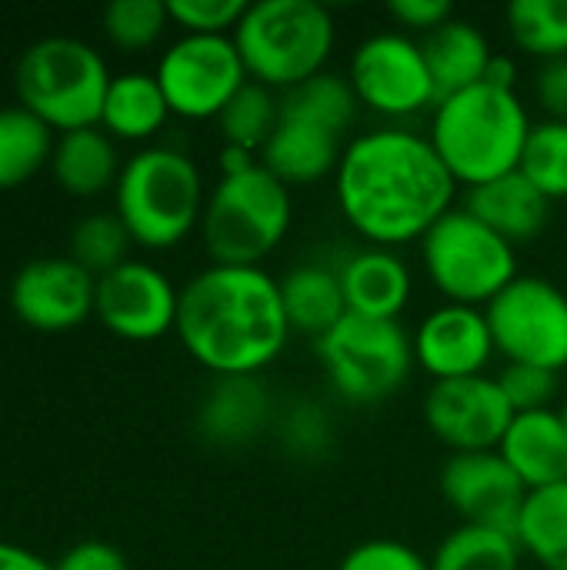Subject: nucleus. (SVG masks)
Returning a JSON list of instances; mask_svg holds the SVG:
<instances>
[{"label":"nucleus","mask_w":567,"mask_h":570,"mask_svg":"<svg viewBox=\"0 0 567 570\" xmlns=\"http://www.w3.org/2000/svg\"><path fill=\"white\" fill-rule=\"evenodd\" d=\"M421 47H424L428 67H431V77L438 87V100L485 83L488 63L495 57L485 30L461 17H451L448 23L431 30L421 40Z\"/></svg>","instance_id":"24"},{"label":"nucleus","mask_w":567,"mask_h":570,"mask_svg":"<svg viewBox=\"0 0 567 570\" xmlns=\"http://www.w3.org/2000/svg\"><path fill=\"white\" fill-rule=\"evenodd\" d=\"M281 301L291 331H301L314 341H321L348 317V301L338 267H324V264L294 267L291 274L281 277Z\"/></svg>","instance_id":"25"},{"label":"nucleus","mask_w":567,"mask_h":570,"mask_svg":"<svg viewBox=\"0 0 567 570\" xmlns=\"http://www.w3.org/2000/svg\"><path fill=\"white\" fill-rule=\"evenodd\" d=\"M284 441L301 458H317L331 448V424L317 404H301L284 421Z\"/></svg>","instance_id":"39"},{"label":"nucleus","mask_w":567,"mask_h":570,"mask_svg":"<svg viewBox=\"0 0 567 570\" xmlns=\"http://www.w3.org/2000/svg\"><path fill=\"white\" fill-rule=\"evenodd\" d=\"M130 244H134V237L127 234V227L117 214H87L70 230V254L67 257L74 264H80L87 274L104 277V274H110L130 261L127 257Z\"/></svg>","instance_id":"33"},{"label":"nucleus","mask_w":567,"mask_h":570,"mask_svg":"<svg viewBox=\"0 0 567 570\" xmlns=\"http://www.w3.org/2000/svg\"><path fill=\"white\" fill-rule=\"evenodd\" d=\"M348 140L321 124L281 114L277 130L261 150V167H267L287 187H311L338 174Z\"/></svg>","instance_id":"18"},{"label":"nucleus","mask_w":567,"mask_h":570,"mask_svg":"<svg viewBox=\"0 0 567 570\" xmlns=\"http://www.w3.org/2000/svg\"><path fill=\"white\" fill-rule=\"evenodd\" d=\"M0 570H53V564H47L40 554L27 551L20 544L0 541Z\"/></svg>","instance_id":"43"},{"label":"nucleus","mask_w":567,"mask_h":570,"mask_svg":"<svg viewBox=\"0 0 567 570\" xmlns=\"http://www.w3.org/2000/svg\"><path fill=\"white\" fill-rule=\"evenodd\" d=\"M231 37L254 83L291 90L324 70L338 27L317 0H257Z\"/></svg>","instance_id":"5"},{"label":"nucleus","mask_w":567,"mask_h":570,"mask_svg":"<svg viewBox=\"0 0 567 570\" xmlns=\"http://www.w3.org/2000/svg\"><path fill=\"white\" fill-rule=\"evenodd\" d=\"M341 217L371 247L394 250L421 237L454 210L458 180L428 134L381 127L348 140L334 174Z\"/></svg>","instance_id":"1"},{"label":"nucleus","mask_w":567,"mask_h":570,"mask_svg":"<svg viewBox=\"0 0 567 570\" xmlns=\"http://www.w3.org/2000/svg\"><path fill=\"white\" fill-rule=\"evenodd\" d=\"M348 314L371 321H398L411 304V271L384 247H364L338 267Z\"/></svg>","instance_id":"19"},{"label":"nucleus","mask_w":567,"mask_h":570,"mask_svg":"<svg viewBox=\"0 0 567 570\" xmlns=\"http://www.w3.org/2000/svg\"><path fill=\"white\" fill-rule=\"evenodd\" d=\"M561 421H565V428H567V401H565V407H561Z\"/></svg>","instance_id":"45"},{"label":"nucleus","mask_w":567,"mask_h":570,"mask_svg":"<svg viewBox=\"0 0 567 570\" xmlns=\"http://www.w3.org/2000/svg\"><path fill=\"white\" fill-rule=\"evenodd\" d=\"M411 344L414 364L431 377V384L481 377L498 354L485 311L465 304H441L424 314L411 334Z\"/></svg>","instance_id":"17"},{"label":"nucleus","mask_w":567,"mask_h":570,"mask_svg":"<svg viewBox=\"0 0 567 570\" xmlns=\"http://www.w3.org/2000/svg\"><path fill=\"white\" fill-rule=\"evenodd\" d=\"M548 200L567 197V120H541L531 127L521 167H518Z\"/></svg>","instance_id":"34"},{"label":"nucleus","mask_w":567,"mask_h":570,"mask_svg":"<svg viewBox=\"0 0 567 570\" xmlns=\"http://www.w3.org/2000/svg\"><path fill=\"white\" fill-rule=\"evenodd\" d=\"M317 357L331 387L351 404H381L398 394L414 364L411 334L401 321H371L348 314L317 341Z\"/></svg>","instance_id":"9"},{"label":"nucleus","mask_w":567,"mask_h":570,"mask_svg":"<svg viewBox=\"0 0 567 570\" xmlns=\"http://www.w3.org/2000/svg\"><path fill=\"white\" fill-rule=\"evenodd\" d=\"M421 261L444 304L481 311L518 277L515 244L498 237L465 207L448 210L421 237Z\"/></svg>","instance_id":"8"},{"label":"nucleus","mask_w":567,"mask_h":570,"mask_svg":"<svg viewBox=\"0 0 567 570\" xmlns=\"http://www.w3.org/2000/svg\"><path fill=\"white\" fill-rule=\"evenodd\" d=\"M348 80L358 104L381 117H414L438 107V87L421 40L398 30L368 37L351 57Z\"/></svg>","instance_id":"12"},{"label":"nucleus","mask_w":567,"mask_h":570,"mask_svg":"<svg viewBox=\"0 0 567 570\" xmlns=\"http://www.w3.org/2000/svg\"><path fill=\"white\" fill-rule=\"evenodd\" d=\"M271 421V394L257 377H214L197 407V434L214 448L251 444Z\"/></svg>","instance_id":"20"},{"label":"nucleus","mask_w":567,"mask_h":570,"mask_svg":"<svg viewBox=\"0 0 567 570\" xmlns=\"http://www.w3.org/2000/svg\"><path fill=\"white\" fill-rule=\"evenodd\" d=\"M515 407L508 404L498 377H461L438 381L424 394V424L454 454L498 451Z\"/></svg>","instance_id":"13"},{"label":"nucleus","mask_w":567,"mask_h":570,"mask_svg":"<svg viewBox=\"0 0 567 570\" xmlns=\"http://www.w3.org/2000/svg\"><path fill=\"white\" fill-rule=\"evenodd\" d=\"M170 23H177L184 33L201 37H231L247 13L244 0H167Z\"/></svg>","instance_id":"36"},{"label":"nucleus","mask_w":567,"mask_h":570,"mask_svg":"<svg viewBox=\"0 0 567 570\" xmlns=\"http://www.w3.org/2000/svg\"><path fill=\"white\" fill-rule=\"evenodd\" d=\"M20 107L53 134L100 127L110 70L104 57L77 37H43L30 43L13 70Z\"/></svg>","instance_id":"7"},{"label":"nucleus","mask_w":567,"mask_h":570,"mask_svg":"<svg viewBox=\"0 0 567 570\" xmlns=\"http://www.w3.org/2000/svg\"><path fill=\"white\" fill-rule=\"evenodd\" d=\"M97 277L70 257L27 261L10 281V311L33 331L60 334L80 327L94 314Z\"/></svg>","instance_id":"16"},{"label":"nucleus","mask_w":567,"mask_h":570,"mask_svg":"<svg viewBox=\"0 0 567 570\" xmlns=\"http://www.w3.org/2000/svg\"><path fill=\"white\" fill-rule=\"evenodd\" d=\"M358 107L361 104L354 97L351 80L341 77V73H331V70H321L317 77H311V80H304V83L281 94V114L321 124V127H328L331 134H338L344 140H348V130L354 127Z\"/></svg>","instance_id":"29"},{"label":"nucleus","mask_w":567,"mask_h":570,"mask_svg":"<svg viewBox=\"0 0 567 570\" xmlns=\"http://www.w3.org/2000/svg\"><path fill=\"white\" fill-rule=\"evenodd\" d=\"M53 570H130V564L124 551L107 541H80L57 558Z\"/></svg>","instance_id":"40"},{"label":"nucleus","mask_w":567,"mask_h":570,"mask_svg":"<svg viewBox=\"0 0 567 570\" xmlns=\"http://www.w3.org/2000/svg\"><path fill=\"white\" fill-rule=\"evenodd\" d=\"M294 220L291 187L267 167L254 164L241 174H221L207 194L201 237L214 264L261 267L287 237Z\"/></svg>","instance_id":"6"},{"label":"nucleus","mask_w":567,"mask_h":570,"mask_svg":"<svg viewBox=\"0 0 567 570\" xmlns=\"http://www.w3.org/2000/svg\"><path fill=\"white\" fill-rule=\"evenodd\" d=\"M515 538L541 570H567V481L528 491Z\"/></svg>","instance_id":"27"},{"label":"nucleus","mask_w":567,"mask_h":570,"mask_svg":"<svg viewBox=\"0 0 567 570\" xmlns=\"http://www.w3.org/2000/svg\"><path fill=\"white\" fill-rule=\"evenodd\" d=\"M531 127L518 90L478 83L438 100L428 140L451 177L471 190L521 167Z\"/></svg>","instance_id":"3"},{"label":"nucleus","mask_w":567,"mask_h":570,"mask_svg":"<svg viewBox=\"0 0 567 570\" xmlns=\"http://www.w3.org/2000/svg\"><path fill=\"white\" fill-rule=\"evenodd\" d=\"M170 114L187 120H217L231 97L251 80L234 37L180 33L154 70Z\"/></svg>","instance_id":"11"},{"label":"nucleus","mask_w":567,"mask_h":570,"mask_svg":"<svg viewBox=\"0 0 567 570\" xmlns=\"http://www.w3.org/2000/svg\"><path fill=\"white\" fill-rule=\"evenodd\" d=\"M180 291L170 277L144 261H127L97 277V321L124 341H157L177 327Z\"/></svg>","instance_id":"15"},{"label":"nucleus","mask_w":567,"mask_h":570,"mask_svg":"<svg viewBox=\"0 0 567 570\" xmlns=\"http://www.w3.org/2000/svg\"><path fill=\"white\" fill-rule=\"evenodd\" d=\"M174 331L214 377H257L291 341L281 281L264 267L211 264L180 287Z\"/></svg>","instance_id":"2"},{"label":"nucleus","mask_w":567,"mask_h":570,"mask_svg":"<svg viewBox=\"0 0 567 570\" xmlns=\"http://www.w3.org/2000/svg\"><path fill=\"white\" fill-rule=\"evenodd\" d=\"M438 488L461 524L491 528L515 538L528 488L498 451L451 454L441 468Z\"/></svg>","instance_id":"14"},{"label":"nucleus","mask_w":567,"mask_h":570,"mask_svg":"<svg viewBox=\"0 0 567 570\" xmlns=\"http://www.w3.org/2000/svg\"><path fill=\"white\" fill-rule=\"evenodd\" d=\"M508 30L541 63L567 57V0H515L508 7Z\"/></svg>","instance_id":"32"},{"label":"nucleus","mask_w":567,"mask_h":570,"mask_svg":"<svg viewBox=\"0 0 567 570\" xmlns=\"http://www.w3.org/2000/svg\"><path fill=\"white\" fill-rule=\"evenodd\" d=\"M277 120H281V97L267 90L264 83L247 80L221 110L217 127H221L224 147H241L261 157L264 144L277 130Z\"/></svg>","instance_id":"31"},{"label":"nucleus","mask_w":567,"mask_h":570,"mask_svg":"<svg viewBox=\"0 0 567 570\" xmlns=\"http://www.w3.org/2000/svg\"><path fill=\"white\" fill-rule=\"evenodd\" d=\"M521 544L511 534L458 524L431 554V570H521Z\"/></svg>","instance_id":"30"},{"label":"nucleus","mask_w":567,"mask_h":570,"mask_svg":"<svg viewBox=\"0 0 567 570\" xmlns=\"http://www.w3.org/2000/svg\"><path fill=\"white\" fill-rule=\"evenodd\" d=\"M495 351L508 364L551 374L567 367V294L545 277H515L485 307Z\"/></svg>","instance_id":"10"},{"label":"nucleus","mask_w":567,"mask_h":570,"mask_svg":"<svg viewBox=\"0 0 567 570\" xmlns=\"http://www.w3.org/2000/svg\"><path fill=\"white\" fill-rule=\"evenodd\" d=\"M53 130L27 107H0V190L27 184L53 154Z\"/></svg>","instance_id":"28"},{"label":"nucleus","mask_w":567,"mask_h":570,"mask_svg":"<svg viewBox=\"0 0 567 570\" xmlns=\"http://www.w3.org/2000/svg\"><path fill=\"white\" fill-rule=\"evenodd\" d=\"M388 10L401 27H408L414 33H424V37L454 17V7L448 0H391Z\"/></svg>","instance_id":"42"},{"label":"nucleus","mask_w":567,"mask_h":570,"mask_svg":"<svg viewBox=\"0 0 567 570\" xmlns=\"http://www.w3.org/2000/svg\"><path fill=\"white\" fill-rule=\"evenodd\" d=\"M485 83L501 87V90H515V83H518V63L508 53H495L491 63H488V73H485Z\"/></svg>","instance_id":"44"},{"label":"nucleus","mask_w":567,"mask_h":570,"mask_svg":"<svg viewBox=\"0 0 567 570\" xmlns=\"http://www.w3.org/2000/svg\"><path fill=\"white\" fill-rule=\"evenodd\" d=\"M204 177L197 164L177 147H144L114 187V214L124 220L134 244L147 250H170L201 227Z\"/></svg>","instance_id":"4"},{"label":"nucleus","mask_w":567,"mask_h":570,"mask_svg":"<svg viewBox=\"0 0 567 570\" xmlns=\"http://www.w3.org/2000/svg\"><path fill=\"white\" fill-rule=\"evenodd\" d=\"M498 384L515 407V414H531V411H548L551 401L558 397V374L528 367V364H505L498 374Z\"/></svg>","instance_id":"37"},{"label":"nucleus","mask_w":567,"mask_h":570,"mask_svg":"<svg viewBox=\"0 0 567 570\" xmlns=\"http://www.w3.org/2000/svg\"><path fill=\"white\" fill-rule=\"evenodd\" d=\"M170 117L167 97L154 73L127 70L110 77L100 127L117 140H150Z\"/></svg>","instance_id":"26"},{"label":"nucleus","mask_w":567,"mask_h":570,"mask_svg":"<svg viewBox=\"0 0 567 570\" xmlns=\"http://www.w3.org/2000/svg\"><path fill=\"white\" fill-rule=\"evenodd\" d=\"M498 454L511 464L528 491H541L567 481V428L561 411L515 414Z\"/></svg>","instance_id":"21"},{"label":"nucleus","mask_w":567,"mask_h":570,"mask_svg":"<svg viewBox=\"0 0 567 570\" xmlns=\"http://www.w3.org/2000/svg\"><path fill=\"white\" fill-rule=\"evenodd\" d=\"M124 164L114 137L104 127H80L57 134L50 154V174L57 187L70 197H97L117 187Z\"/></svg>","instance_id":"23"},{"label":"nucleus","mask_w":567,"mask_h":570,"mask_svg":"<svg viewBox=\"0 0 567 570\" xmlns=\"http://www.w3.org/2000/svg\"><path fill=\"white\" fill-rule=\"evenodd\" d=\"M461 207L471 210L481 224H488L498 237H505L515 247L535 240L551 214V200L521 170L471 187Z\"/></svg>","instance_id":"22"},{"label":"nucleus","mask_w":567,"mask_h":570,"mask_svg":"<svg viewBox=\"0 0 567 570\" xmlns=\"http://www.w3.org/2000/svg\"><path fill=\"white\" fill-rule=\"evenodd\" d=\"M338 570H431V561L404 541L374 538L351 548Z\"/></svg>","instance_id":"38"},{"label":"nucleus","mask_w":567,"mask_h":570,"mask_svg":"<svg viewBox=\"0 0 567 570\" xmlns=\"http://www.w3.org/2000/svg\"><path fill=\"white\" fill-rule=\"evenodd\" d=\"M170 23L164 0H114L104 7V33L120 50L154 47Z\"/></svg>","instance_id":"35"},{"label":"nucleus","mask_w":567,"mask_h":570,"mask_svg":"<svg viewBox=\"0 0 567 570\" xmlns=\"http://www.w3.org/2000/svg\"><path fill=\"white\" fill-rule=\"evenodd\" d=\"M535 97L548 120H567V57L545 60L535 73Z\"/></svg>","instance_id":"41"}]
</instances>
